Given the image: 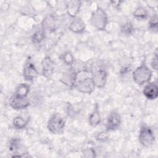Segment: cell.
<instances>
[{
  "mask_svg": "<svg viewBox=\"0 0 158 158\" xmlns=\"http://www.w3.org/2000/svg\"><path fill=\"white\" fill-rule=\"evenodd\" d=\"M42 75L46 78H49L54 71V62L49 56H46L41 62Z\"/></svg>",
  "mask_w": 158,
  "mask_h": 158,
  "instance_id": "obj_11",
  "label": "cell"
},
{
  "mask_svg": "<svg viewBox=\"0 0 158 158\" xmlns=\"http://www.w3.org/2000/svg\"><path fill=\"white\" fill-rule=\"evenodd\" d=\"M65 3L68 15L72 18L77 17V15L80 12L81 2L80 1H67Z\"/></svg>",
  "mask_w": 158,
  "mask_h": 158,
  "instance_id": "obj_13",
  "label": "cell"
},
{
  "mask_svg": "<svg viewBox=\"0 0 158 158\" xmlns=\"http://www.w3.org/2000/svg\"><path fill=\"white\" fill-rule=\"evenodd\" d=\"M149 29L154 33H157L158 30V23H157V15L156 14H154L149 19Z\"/></svg>",
  "mask_w": 158,
  "mask_h": 158,
  "instance_id": "obj_24",
  "label": "cell"
},
{
  "mask_svg": "<svg viewBox=\"0 0 158 158\" xmlns=\"http://www.w3.org/2000/svg\"><path fill=\"white\" fill-rule=\"evenodd\" d=\"M95 139L101 143H104L107 141L110 138V135L109 134V131L106 130L105 131H98L94 134Z\"/></svg>",
  "mask_w": 158,
  "mask_h": 158,
  "instance_id": "obj_21",
  "label": "cell"
},
{
  "mask_svg": "<svg viewBox=\"0 0 158 158\" xmlns=\"http://www.w3.org/2000/svg\"><path fill=\"white\" fill-rule=\"evenodd\" d=\"M76 78V72L74 71L65 72L61 78V81L68 86L74 87Z\"/></svg>",
  "mask_w": 158,
  "mask_h": 158,
  "instance_id": "obj_17",
  "label": "cell"
},
{
  "mask_svg": "<svg viewBox=\"0 0 158 158\" xmlns=\"http://www.w3.org/2000/svg\"><path fill=\"white\" fill-rule=\"evenodd\" d=\"M92 73L86 69H83L76 72L74 88L78 91L83 94H91L95 88Z\"/></svg>",
  "mask_w": 158,
  "mask_h": 158,
  "instance_id": "obj_1",
  "label": "cell"
},
{
  "mask_svg": "<svg viewBox=\"0 0 158 158\" xmlns=\"http://www.w3.org/2000/svg\"><path fill=\"white\" fill-rule=\"evenodd\" d=\"M86 25L82 19L80 17H75L71 22L69 25V29L73 33L77 34L82 33L85 30Z\"/></svg>",
  "mask_w": 158,
  "mask_h": 158,
  "instance_id": "obj_14",
  "label": "cell"
},
{
  "mask_svg": "<svg viewBox=\"0 0 158 158\" xmlns=\"http://www.w3.org/2000/svg\"><path fill=\"white\" fill-rule=\"evenodd\" d=\"M65 120L59 113H54L48 120L47 128L52 134L60 135L65 130Z\"/></svg>",
  "mask_w": 158,
  "mask_h": 158,
  "instance_id": "obj_3",
  "label": "cell"
},
{
  "mask_svg": "<svg viewBox=\"0 0 158 158\" xmlns=\"http://www.w3.org/2000/svg\"><path fill=\"white\" fill-rule=\"evenodd\" d=\"M151 65L153 69L155 70H157L158 68V56H157V50L156 49V51L154 52V56H153L151 62Z\"/></svg>",
  "mask_w": 158,
  "mask_h": 158,
  "instance_id": "obj_26",
  "label": "cell"
},
{
  "mask_svg": "<svg viewBox=\"0 0 158 158\" xmlns=\"http://www.w3.org/2000/svg\"><path fill=\"white\" fill-rule=\"evenodd\" d=\"M133 17L138 19L143 20L148 18V12L147 9L143 6H138L135 10L133 13Z\"/></svg>",
  "mask_w": 158,
  "mask_h": 158,
  "instance_id": "obj_19",
  "label": "cell"
},
{
  "mask_svg": "<svg viewBox=\"0 0 158 158\" xmlns=\"http://www.w3.org/2000/svg\"><path fill=\"white\" fill-rule=\"evenodd\" d=\"M101 118L98 104H96L94 109L88 117V122L91 127H97L101 123Z\"/></svg>",
  "mask_w": 158,
  "mask_h": 158,
  "instance_id": "obj_15",
  "label": "cell"
},
{
  "mask_svg": "<svg viewBox=\"0 0 158 158\" xmlns=\"http://www.w3.org/2000/svg\"><path fill=\"white\" fill-rule=\"evenodd\" d=\"M56 27V22L54 17L52 15L46 16L42 22V30L46 32H52Z\"/></svg>",
  "mask_w": 158,
  "mask_h": 158,
  "instance_id": "obj_16",
  "label": "cell"
},
{
  "mask_svg": "<svg viewBox=\"0 0 158 158\" xmlns=\"http://www.w3.org/2000/svg\"><path fill=\"white\" fill-rule=\"evenodd\" d=\"M112 2L116 8H118V6L120 5L122 1H112Z\"/></svg>",
  "mask_w": 158,
  "mask_h": 158,
  "instance_id": "obj_29",
  "label": "cell"
},
{
  "mask_svg": "<svg viewBox=\"0 0 158 158\" xmlns=\"http://www.w3.org/2000/svg\"><path fill=\"white\" fill-rule=\"evenodd\" d=\"M30 89V86L29 84L26 83H23L19 84L14 92V94L20 96H28V94Z\"/></svg>",
  "mask_w": 158,
  "mask_h": 158,
  "instance_id": "obj_18",
  "label": "cell"
},
{
  "mask_svg": "<svg viewBox=\"0 0 158 158\" xmlns=\"http://www.w3.org/2000/svg\"><path fill=\"white\" fill-rule=\"evenodd\" d=\"M152 76V70L143 62L140 65L137 67L132 72V79L135 83L139 85L148 83Z\"/></svg>",
  "mask_w": 158,
  "mask_h": 158,
  "instance_id": "obj_2",
  "label": "cell"
},
{
  "mask_svg": "<svg viewBox=\"0 0 158 158\" xmlns=\"http://www.w3.org/2000/svg\"><path fill=\"white\" fill-rule=\"evenodd\" d=\"M62 60L68 65H72L74 63L75 58L70 52H66L62 56Z\"/></svg>",
  "mask_w": 158,
  "mask_h": 158,
  "instance_id": "obj_25",
  "label": "cell"
},
{
  "mask_svg": "<svg viewBox=\"0 0 158 158\" xmlns=\"http://www.w3.org/2000/svg\"><path fill=\"white\" fill-rule=\"evenodd\" d=\"M46 37V33L43 30H38L36 31L32 36V41L35 44H38L41 43Z\"/></svg>",
  "mask_w": 158,
  "mask_h": 158,
  "instance_id": "obj_23",
  "label": "cell"
},
{
  "mask_svg": "<svg viewBox=\"0 0 158 158\" xmlns=\"http://www.w3.org/2000/svg\"><path fill=\"white\" fill-rule=\"evenodd\" d=\"M83 155L85 157H96L94 150L93 148H88L84 151Z\"/></svg>",
  "mask_w": 158,
  "mask_h": 158,
  "instance_id": "obj_27",
  "label": "cell"
},
{
  "mask_svg": "<svg viewBox=\"0 0 158 158\" xmlns=\"http://www.w3.org/2000/svg\"><path fill=\"white\" fill-rule=\"evenodd\" d=\"M9 106L16 110H23L30 106V101L27 96H20L14 94L10 98Z\"/></svg>",
  "mask_w": 158,
  "mask_h": 158,
  "instance_id": "obj_8",
  "label": "cell"
},
{
  "mask_svg": "<svg viewBox=\"0 0 158 158\" xmlns=\"http://www.w3.org/2000/svg\"><path fill=\"white\" fill-rule=\"evenodd\" d=\"M28 123V120L22 116H17L12 120V125L15 129L20 130L25 128Z\"/></svg>",
  "mask_w": 158,
  "mask_h": 158,
  "instance_id": "obj_20",
  "label": "cell"
},
{
  "mask_svg": "<svg viewBox=\"0 0 158 158\" xmlns=\"http://www.w3.org/2000/svg\"><path fill=\"white\" fill-rule=\"evenodd\" d=\"M144 96L149 100H154L158 96V86L155 82H148L143 90Z\"/></svg>",
  "mask_w": 158,
  "mask_h": 158,
  "instance_id": "obj_12",
  "label": "cell"
},
{
  "mask_svg": "<svg viewBox=\"0 0 158 158\" xmlns=\"http://www.w3.org/2000/svg\"><path fill=\"white\" fill-rule=\"evenodd\" d=\"M38 76V72L31 58L28 57L25 62L23 69V77L25 80L33 82L36 80Z\"/></svg>",
  "mask_w": 158,
  "mask_h": 158,
  "instance_id": "obj_6",
  "label": "cell"
},
{
  "mask_svg": "<svg viewBox=\"0 0 158 158\" xmlns=\"http://www.w3.org/2000/svg\"><path fill=\"white\" fill-rule=\"evenodd\" d=\"M92 77L95 86L98 88H102L106 84L108 73L104 69H98L92 73Z\"/></svg>",
  "mask_w": 158,
  "mask_h": 158,
  "instance_id": "obj_10",
  "label": "cell"
},
{
  "mask_svg": "<svg viewBox=\"0 0 158 158\" xmlns=\"http://www.w3.org/2000/svg\"><path fill=\"white\" fill-rule=\"evenodd\" d=\"M122 123V118L117 110H112L109 114L106 122V130L108 131L117 130Z\"/></svg>",
  "mask_w": 158,
  "mask_h": 158,
  "instance_id": "obj_7",
  "label": "cell"
},
{
  "mask_svg": "<svg viewBox=\"0 0 158 158\" xmlns=\"http://www.w3.org/2000/svg\"><path fill=\"white\" fill-rule=\"evenodd\" d=\"M131 70L130 67L129 66H123L120 69V73L121 74H125Z\"/></svg>",
  "mask_w": 158,
  "mask_h": 158,
  "instance_id": "obj_28",
  "label": "cell"
},
{
  "mask_svg": "<svg viewBox=\"0 0 158 158\" xmlns=\"http://www.w3.org/2000/svg\"><path fill=\"white\" fill-rule=\"evenodd\" d=\"M9 151L13 154L12 157H23V154L22 151L24 149V146L22 140L19 138H12L10 139L9 143Z\"/></svg>",
  "mask_w": 158,
  "mask_h": 158,
  "instance_id": "obj_9",
  "label": "cell"
},
{
  "mask_svg": "<svg viewBox=\"0 0 158 158\" xmlns=\"http://www.w3.org/2000/svg\"><path fill=\"white\" fill-rule=\"evenodd\" d=\"M139 143L145 148L152 146L156 142V136L152 129L145 125H143L139 130L138 135Z\"/></svg>",
  "mask_w": 158,
  "mask_h": 158,
  "instance_id": "obj_5",
  "label": "cell"
},
{
  "mask_svg": "<svg viewBox=\"0 0 158 158\" xmlns=\"http://www.w3.org/2000/svg\"><path fill=\"white\" fill-rule=\"evenodd\" d=\"M89 22L97 30H104L108 23L107 15L102 9L98 7L92 12Z\"/></svg>",
  "mask_w": 158,
  "mask_h": 158,
  "instance_id": "obj_4",
  "label": "cell"
},
{
  "mask_svg": "<svg viewBox=\"0 0 158 158\" xmlns=\"http://www.w3.org/2000/svg\"><path fill=\"white\" fill-rule=\"evenodd\" d=\"M120 31L122 34L125 35H131L134 31L133 24L130 22H127L125 23L121 26Z\"/></svg>",
  "mask_w": 158,
  "mask_h": 158,
  "instance_id": "obj_22",
  "label": "cell"
}]
</instances>
